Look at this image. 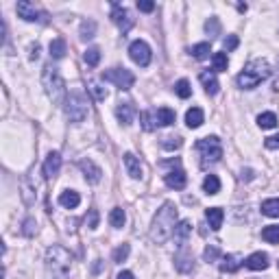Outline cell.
Masks as SVG:
<instances>
[{
	"label": "cell",
	"instance_id": "cell-16",
	"mask_svg": "<svg viewBox=\"0 0 279 279\" xmlns=\"http://www.w3.org/2000/svg\"><path fill=\"white\" fill-rule=\"evenodd\" d=\"M245 264H247V268H251V271H264V268H268V255L262 251L251 253Z\"/></svg>",
	"mask_w": 279,
	"mask_h": 279
},
{
	"label": "cell",
	"instance_id": "cell-37",
	"mask_svg": "<svg viewBox=\"0 0 279 279\" xmlns=\"http://www.w3.org/2000/svg\"><path fill=\"white\" fill-rule=\"evenodd\" d=\"M181 144H184V142H181L179 135H168V138L161 140V149H166V151H177Z\"/></svg>",
	"mask_w": 279,
	"mask_h": 279
},
{
	"label": "cell",
	"instance_id": "cell-38",
	"mask_svg": "<svg viewBox=\"0 0 279 279\" xmlns=\"http://www.w3.org/2000/svg\"><path fill=\"white\" fill-rule=\"evenodd\" d=\"M83 59H85V63L94 68V65H98V62H100V50L98 48H88L83 55Z\"/></svg>",
	"mask_w": 279,
	"mask_h": 279
},
{
	"label": "cell",
	"instance_id": "cell-30",
	"mask_svg": "<svg viewBox=\"0 0 279 279\" xmlns=\"http://www.w3.org/2000/svg\"><path fill=\"white\" fill-rule=\"evenodd\" d=\"M124 220H126V214H124L123 207H114V210H111V214H109V222H111V227L120 229V227L124 225Z\"/></svg>",
	"mask_w": 279,
	"mask_h": 279
},
{
	"label": "cell",
	"instance_id": "cell-20",
	"mask_svg": "<svg viewBox=\"0 0 279 279\" xmlns=\"http://www.w3.org/2000/svg\"><path fill=\"white\" fill-rule=\"evenodd\" d=\"M124 166H126L129 177H133V179H140V177H142V164H140V159L133 153L124 155Z\"/></svg>",
	"mask_w": 279,
	"mask_h": 279
},
{
	"label": "cell",
	"instance_id": "cell-28",
	"mask_svg": "<svg viewBox=\"0 0 279 279\" xmlns=\"http://www.w3.org/2000/svg\"><path fill=\"white\" fill-rule=\"evenodd\" d=\"M262 214L268 218H277L279 216V199H268L262 203Z\"/></svg>",
	"mask_w": 279,
	"mask_h": 279
},
{
	"label": "cell",
	"instance_id": "cell-29",
	"mask_svg": "<svg viewBox=\"0 0 279 279\" xmlns=\"http://www.w3.org/2000/svg\"><path fill=\"white\" fill-rule=\"evenodd\" d=\"M257 124L262 129H273V126H277V116L273 111H264V114L257 116Z\"/></svg>",
	"mask_w": 279,
	"mask_h": 279
},
{
	"label": "cell",
	"instance_id": "cell-43",
	"mask_svg": "<svg viewBox=\"0 0 279 279\" xmlns=\"http://www.w3.org/2000/svg\"><path fill=\"white\" fill-rule=\"evenodd\" d=\"M138 9H140V11H144V13H151L155 9V2H151V0H140Z\"/></svg>",
	"mask_w": 279,
	"mask_h": 279
},
{
	"label": "cell",
	"instance_id": "cell-32",
	"mask_svg": "<svg viewBox=\"0 0 279 279\" xmlns=\"http://www.w3.org/2000/svg\"><path fill=\"white\" fill-rule=\"evenodd\" d=\"M212 65H214V72H225L227 65H229V59H227L225 53H214V57H212Z\"/></svg>",
	"mask_w": 279,
	"mask_h": 279
},
{
	"label": "cell",
	"instance_id": "cell-19",
	"mask_svg": "<svg viewBox=\"0 0 279 279\" xmlns=\"http://www.w3.org/2000/svg\"><path fill=\"white\" fill-rule=\"evenodd\" d=\"M203 123H205V114H203L201 107L187 109V114H186V124L190 126V129H199Z\"/></svg>",
	"mask_w": 279,
	"mask_h": 279
},
{
	"label": "cell",
	"instance_id": "cell-41",
	"mask_svg": "<svg viewBox=\"0 0 279 279\" xmlns=\"http://www.w3.org/2000/svg\"><path fill=\"white\" fill-rule=\"evenodd\" d=\"M218 255H220V248H218L216 245L205 247V251H203V257H205V262H214V260H218Z\"/></svg>",
	"mask_w": 279,
	"mask_h": 279
},
{
	"label": "cell",
	"instance_id": "cell-26",
	"mask_svg": "<svg viewBox=\"0 0 279 279\" xmlns=\"http://www.w3.org/2000/svg\"><path fill=\"white\" fill-rule=\"evenodd\" d=\"M175 111H172L170 107H159L157 109V123H159V126H170L172 123H175Z\"/></svg>",
	"mask_w": 279,
	"mask_h": 279
},
{
	"label": "cell",
	"instance_id": "cell-44",
	"mask_svg": "<svg viewBox=\"0 0 279 279\" xmlns=\"http://www.w3.org/2000/svg\"><path fill=\"white\" fill-rule=\"evenodd\" d=\"M88 227H92V229H96V227H98V212H96V210H90Z\"/></svg>",
	"mask_w": 279,
	"mask_h": 279
},
{
	"label": "cell",
	"instance_id": "cell-36",
	"mask_svg": "<svg viewBox=\"0 0 279 279\" xmlns=\"http://www.w3.org/2000/svg\"><path fill=\"white\" fill-rule=\"evenodd\" d=\"M88 90L94 94V98H96V100H105V98H107V90H105L100 83H96V81H90Z\"/></svg>",
	"mask_w": 279,
	"mask_h": 279
},
{
	"label": "cell",
	"instance_id": "cell-46",
	"mask_svg": "<svg viewBox=\"0 0 279 279\" xmlns=\"http://www.w3.org/2000/svg\"><path fill=\"white\" fill-rule=\"evenodd\" d=\"M37 229V225H35V220L33 218H29L27 222H24V233H27V236H33V231Z\"/></svg>",
	"mask_w": 279,
	"mask_h": 279
},
{
	"label": "cell",
	"instance_id": "cell-6",
	"mask_svg": "<svg viewBox=\"0 0 279 279\" xmlns=\"http://www.w3.org/2000/svg\"><path fill=\"white\" fill-rule=\"evenodd\" d=\"M196 151L201 153L203 161H218L222 157V144L216 135H207L196 142Z\"/></svg>",
	"mask_w": 279,
	"mask_h": 279
},
{
	"label": "cell",
	"instance_id": "cell-39",
	"mask_svg": "<svg viewBox=\"0 0 279 279\" xmlns=\"http://www.w3.org/2000/svg\"><path fill=\"white\" fill-rule=\"evenodd\" d=\"M129 253H131V247H129V245H120V247L114 251V262L123 264L126 257H129Z\"/></svg>",
	"mask_w": 279,
	"mask_h": 279
},
{
	"label": "cell",
	"instance_id": "cell-9",
	"mask_svg": "<svg viewBox=\"0 0 279 279\" xmlns=\"http://www.w3.org/2000/svg\"><path fill=\"white\" fill-rule=\"evenodd\" d=\"M111 20H114L116 24H118V29L123 33H129V29L133 27V18H131V13L126 11L124 7H120L118 2H114V11H111Z\"/></svg>",
	"mask_w": 279,
	"mask_h": 279
},
{
	"label": "cell",
	"instance_id": "cell-1",
	"mask_svg": "<svg viewBox=\"0 0 279 279\" xmlns=\"http://www.w3.org/2000/svg\"><path fill=\"white\" fill-rule=\"evenodd\" d=\"M175 227H177V207H175V203L166 201L164 205L157 210V214L153 218V227H151V238H153V242L164 245L172 233H175Z\"/></svg>",
	"mask_w": 279,
	"mask_h": 279
},
{
	"label": "cell",
	"instance_id": "cell-12",
	"mask_svg": "<svg viewBox=\"0 0 279 279\" xmlns=\"http://www.w3.org/2000/svg\"><path fill=\"white\" fill-rule=\"evenodd\" d=\"M59 170H62V155L57 151H53V153H48L46 161H44V175L48 179H55L59 175Z\"/></svg>",
	"mask_w": 279,
	"mask_h": 279
},
{
	"label": "cell",
	"instance_id": "cell-23",
	"mask_svg": "<svg viewBox=\"0 0 279 279\" xmlns=\"http://www.w3.org/2000/svg\"><path fill=\"white\" fill-rule=\"evenodd\" d=\"M65 53H68V44H65L63 37H57L50 42V57L53 59H63Z\"/></svg>",
	"mask_w": 279,
	"mask_h": 279
},
{
	"label": "cell",
	"instance_id": "cell-8",
	"mask_svg": "<svg viewBox=\"0 0 279 279\" xmlns=\"http://www.w3.org/2000/svg\"><path fill=\"white\" fill-rule=\"evenodd\" d=\"M129 57L138 65L146 68V65L151 63V46L144 42V39H135V42H131V46H129Z\"/></svg>",
	"mask_w": 279,
	"mask_h": 279
},
{
	"label": "cell",
	"instance_id": "cell-14",
	"mask_svg": "<svg viewBox=\"0 0 279 279\" xmlns=\"http://www.w3.org/2000/svg\"><path fill=\"white\" fill-rule=\"evenodd\" d=\"M199 81H201V85L205 88V92L207 94H216L218 92V79H216V72L214 70H203V72L199 74Z\"/></svg>",
	"mask_w": 279,
	"mask_h": 279
},
{
	"label": "cell",
	"instance_id": "cell-10",
	"mask_svg": "<svg viewBox=\"0 0 279 279\" xmlns=\"http://www.w3.org/2000/svg\"><path fill=\"white\" fill-rule=\"evenodd\" d=\"M16 11H18V16L22 20H27V22H37V20H42L39 16H44V13H39V9L35 7L33 2H29V0H20Z\"/></svg>",
	"mask_w": 279,
	"mask_h": 279
},
{
	"label": "cell",
	"instance_id": "cell-31",
	"mask_svg": "<svg viewBox=\"0 0 279 279\" xmlns=\"http://www.w3.org/2000/svg\"><path fill=\"white\" fill-rule=\"evenodd\" d=\"M262 238L271 245H279V227L277 225H268L262 229Z\"/></svg>",
	"mask_w": 279,
	"mask_h": 279
},
{
	"label": "cell",
	"instance_id": "cell-5",
	"mask_svg": "<svg viewBox=\"0 0 279 279\" xmlns=\"http://www.w3.org/2000/svg\"><path fill=\"white\" fill-rule=\"evenodd\" d=\"M42 83L46 88V94L53 98V103H62V98L65 94V81L59 74V70L53 68V65H46L42 74Z\"/></svg>",
	"mask_w": 279,
	"mask_h": 279
},
{
	"label": "cell",
	"instance_id": "cell-42",
	"mask_svg": "<svg viewBox=\"0 0 279 279\" xmlns=\"http://www.w3.org/2000/svg\"><path fill=\"white\" fill-rule=\"evenodd\" d=\"M238 44H240V39H238V35H227L225 42H222V46H225V50H236Z\"/></svg>",
	"mask_w": 279,
	"mask_h": 279
},
{
	"label": "cell",
	"instance_id": "cell-35",
	"mask_svg": "<svg viewBox=\"0 0 279 279\" xmlns=\"http://www.w3.org/2000/svg\"><path fill=\"white\" fill-rule=\"evenodd\" d=\"M175 92H177L179 98H190V96H192V88H190V83H187L186 79H181V81H177Z\"/></svg>",
	"mask_w": 279,
	"mask_h": 279
},
{
	"label": "cell",
	"instance_id": "cell-40",
	"mask_svg": "<svg viewBox=\"0 0 279 279\" xmlns=\"http://www.w3.org/2000/svg\"><path fill=\"white\" fill-rule=\"evenodd\" d=\"M205 31L212 35V37H216V35H220V22H218V18H210L205 22Z\"/></svg>",
	"mask_w": 279,
	"mask_h": 279
},
{
	"label": "cell",
	"instance_id": "cell-24",
	"mask_svg": "<svg viewBox=\"0 0 279 279\" xmlns=\"http://www.w3.org/2000/svg\"><path fill=\"white\" fill-rule=\"evenodd\" d=\"M240 255H236V253H231V255H225L222 257V264H220V271L222 273H236L238 268H240Z\"/></svg>",
	"mask_w": 279,
	"mask_h": 279
},
{
	"label": "cell",
	"instance_id": "cell-27",
	"mask_svg": "<svg viewBox=\"0 0 279 279\" xmlns=\"http://www.w3.org/2000/svg\"><path fill=\"white\" fill-rule=\"evenodd\" d=\"M203 190H205V194H218L220 192V179L216 175H207L205 181H203Z\"/></svg>",
	"mask_w": 279,
	"mask_h": 279
},
{
	"label": "cell",
	"instance_id": "cell-17",
	"mask_svg": "<svg viewBox=\"0 0 279 279\" xmlns=\"http://www.w3.org/2000/svg\"><path fill=\"white\" fill-rule=\"evenodd\" d=\"M205 218H207V222H210L212 229L218 231L222 227V220H225V212H222L220 207H210V210L205 212Z\"/></svg>",
	"mask_w": 279,
	"mask_h": 279
},
{
	"label": "cell",
	"instance_id": "cell-49",
	"mask_svg": "<svg viewBox=\"0 0 279 279\" xmlns=\"http://www.w3.org/2000/svg\"><path fill=\"white\" fill-rule=\"evenodd\" d=\"M118 279H133V273H131V271H123L118 275Z\"/></svg>",
	"mask_w": 279,
	"mask_h": 279
},
{
	"label": "cell",
	"instance_id": "cell-47",
	"mask_svg": "<svg viewBox=\"0 0 279 279\" xmlns=\"http://www.w3.org/2000/svg\"><path fill=\"white\" fill-rule=\"evenodd\" d=\"M31 59H39V44H33L31 46Z\"/></svg>",
	"mask_w": 279,
	"mask_h": 279
},
{
	"label": "cell",
	"instance_id": "cell-4",
	"mask_svg": "<svg viewBox=\"0 0 279 279\" xmlns=\"http://www.w3.org/2000/svg\"><path fill=\"white\" fill-rule=\"evenodd\" d=\"M90 114V105H88V96L83 94V90H72L65 96V118L70 123L79 124L88 118Z\"/></svg>",
	"mask_w": 279,
	"mask_h": 279
},
{
	"label": "cell",
	"instance_id": "cell-21",
	"mask_svg": "<svg viewBox=\"0 0 279 279\" xmlns=\"http://www.w3.org/2000/svg\"><path fill=\"white\" fill-rule=\"evenodd\" d=\"M79 203H81V196L74 190H65L59 194V205H63L65 210H74V207H79Z\"/></svg>",
	"mask_w": 279,
	"mask_h": 279
},
{
	"label": "cell",
	"instance_id": "cell-45",
	"mask_svg": "<svg viewBox=\"0 0 279 279\" xmlns=\"http://www.w3.org/2000/svg\"><path fill=\"white\" fill-rule=\"evenodd\" d=\"M266 149H271V151H275V149H279V135H273V138H266Z\"/></svg>",
	"mask_w": 279,
	"mask_h": 279
},
{
	"label": "cell",
	"instance_id": "cell-33",
	"mask_svg": "<svg viewBox=\"0 0 279 279\" xmlns=\"http://www.w3.org/2000/svg\"><path fill=\"white\" fill-rule=\"evenodd\" d=\"M190 53H192V57H194V59H201V62H203V59H207V55L212 53V48H210V44H207V42H203V44L192 46Z\"/></svg>",
	"mask_w": 279,
	"mask_h": 279
},
{
	"label": "cell",
	"instance_id": "cell-15",
	"mask_svg": "<svg viewBox=\"0 0 279 279\" xmlns=\"http://www.w3.org/2000/svg\"><path fill=\"white\" fill-rule=\"evenodd\" d=\"M133 116H135V107L133 103H118V107H116V118L120 120L123 124H131L133 123Z\"/></svg>",
	"mask_w": 279,
	"mask_h": 279
},
{
	"label": "cell",
	"instance_id": "cell-22",
	"mask_svg": "<svg viewBox=\"0 0 279 279\" xmlns=\"http://www.w3.org/2000/svg\"><path fill=\"white\" fill-rule=\"evenodd\" d=\"M175 266L179 268L181 273H190L192 268H194V257H192L187 251L177 253V255H175Z\"/></svg>",
	"mask_w": 279,
	"mask_h": 279
},
{
	"label": "cell",
	"instance_id": "cell-2",
	"mask_svg": "<svg viewBox=\"0 0 279 279\" xmlns=\"http://www.w3.org/2000/svg\"><path fill=\"white\" fill-rule=\"evenodd\" d=\"M72 268V255L63 247H50L46 251V275L48 279H68Z\"/></svg>",
	"mask_w": 279,
	"mask_h": 279
},
{
	"label": "cell",
	"instance_id": "cell-18",
	"mask_svg": "<svg viewBox=\"0 0 279 279\" xmlns=\"http://www.w3.org/2000/svg\"><path fill=\"white\" fill-rule=\"evenodd\" d=\"M190 231H192V225L187 220H181V222H177V227H175V242H177V247H186V240H187V236H190Z\"/></svg>",
	"mask_w": 279,
	"mask_h": 279
},
{
	"label": "cell",
	"instance_id": "cell-25",
	"mask_svg": "<svg viewBox=\"0 0 279 279\" xmlns=\"http://www.w3.org/2000/svg\"><path fill=\"white\" fill-rule=\"evenodd\" d=\"M142 126H144V131H155L159 123H157V111L149 109V111H142Z\"/></svg>",
	"mask_w": 279,
	"mask_h": 279
},
{
	"label": "cell",
	"instance_id": "cell-48",
	"mask_svg": "<svg viewBox=\"0 0 279 279\" xmlns=\"http://www.w3.org/2000/svg\"><path fill=\"white\" fill-rule=\"evenodd\" d=\"M242 179H247V181H251V179H253V170H251V168H247V170H242Z\"/></svg>",
	"mask_w": 279,
	"mask_h": 279
},
{
	"label": "cell",
	"instance_id": "cell-34",
	"mask_svg": "<svg viewBox=\"0 0 279 279\" xmlns=\"http://www.w3.org/2000/svg\"><path fill=\"white\" fill-rule=\"evenodd\" d=\"M94 33H96V22L94 20H85L83 24H81V39H92L94 37Z\"/></svg>",
	"mask_w": 279,
	"mask_h": 279
},
{
	"label": "cell",
	"instance_id": "cell-7",
	"mask_svg": "<svg viewBox=\"0 0 279 279\" xmlns=\"http://www.w3.org/2000/svg\"><path fill=\"white\" fill-rule=\"evenodd\" d=\"M103 81H109V83H114L120 90H131L135 83V77L126 68H111L107 72H103Z\"/></svg>",
	"mask_w": 279,
	"mask_h": 279
},
{
	"label": "cell",
	"instance_id": "cell-11",
	"mask_svg": "<svg viewBox=\"0 0 279 279\" xmlns=\"http://www.w3.org/2000/svg\"><path fill=\"white\" fill-rule=\"evenodd\" d=\"M79 168L83 170L85 179H88L90 184H98V181L103 179V170H100L92 159H81V161H79Z\"/></svg>",
	"mask_w": 279,
	"mask_h": 279
},
{
	"label": "cell",
	"instance_id": "cell-13",
	"mask_svg": "<svg viewBox=\"0 0 279 279\" xmlns=\"http://www.w3.org/2000/svg\"><path fill=\"white\" fill-rule=\"evenodd\" d=\"M164 181H166V186L172 187V190H184L186 184H187V177H186V172L184 170H170V172H166V177H164Z\"/></svg>",
	"mask_w": 279,
	"mask_h": 279
},
{
	"label": "cell",
	"instance_id": "cell-3",
	"mask_svg": "<svg viewBox=\"0 0 279 279\" xmlns=\"http://www.w3.org/2000/svg\"><path fill=\"white\" fill-rule=\"evenodd\" d=\"M268 77H271V65H268V62H264V59H253V62H248L247 68L238 74L236 81L242 90H253V88H257L262 81H266Z\"/></svg>",
	"mask_w": 279,
	"mask_h": 279
}]
</instances>
